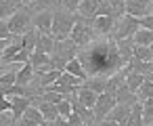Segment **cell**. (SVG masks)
<instances>
[{"label": "cell", "mask_w": 153, "mask_h": 126, "mask_svg": "<svg viewBox=\"0 0 153 126\" xmlns=\"http://www.w3.org/2000/svg\"><path fill=\"white\" fill-rule=\"evenodd\" d=\"M80 61L84 59L86 63V74H97V76H107V74H115L120 72V67H124V61L120 57V48L113 44V42H105V44H97L92 51H84L82 57H78Z\"/></svg>", "instance_id": "cell-1"}, {"label": "cell", "mask_w": 153, "mask_h": 126, "mask_svg": "<svg viewBox=\"0 0 153 126\" xmlns=\"http://www.w3.org/2000/svg\"><path fill=\"white\" fill-rule=\"evenodd\" d=\"M76 21H78V17L74 13H55L53 15V32H51L55 42L67 40L71 36V30H74Z\"/></svg>", "instance_id": "cell-2"}, {"label": "cell", "mask_w": 153, "mask_h": 126, "mask_svg": "<svg viewBox=\"0 0 153 126\" xmlns=\"http://www.w3.org/2000/svg\"><path fill=\"white\" fill-rule=\"evenodd\" d=\"M115 105H117V97H115V92H111V90L101 92L99 99H97V105L92 107V109H94V120H103V118H107V113H109Z\"/></svg>", "instance_id": "cell-3"}, {"label": "cell", "mask_w": 153, "mask_h": 126, "mask_svg": "<svg viewBox=\"0 0 153 126\" xmlns=\"http://www.w3.org/2000/svg\"><path fill=\"white\" fill-rule=\"evenodd\" d=\"M138 19L132 17V15H124L122 21H117V32H115V40H126V38H132L136 32H138Z\"/></svg>", "instance_id": "cell-4"}, {"label": "cell", "mask_w": 153, "mask_h": 126, "mask_svg": "<svg viewBox=\"0 0 153 126\" xmlns=\"http://www.w3.org/2000/svg\"><path fill=\"white\" fill-rule=\"evenodd\" d=\"M69 38H71L78 46H88V44H90V40H92V32H90V28L82 21V17H78V21H76V25H74Z\"/></svg>", "instance_id": "cell-5"}, {"label": "cell", "mask_w": 153, "mask_h": 126, "mask_svg": "<svg viewBox=\"0 0 153 126\" xmlns=\"http://www.w3.org/2000/svg\"><path fill=\"white\" fill-rule=\"evenodd\" d=\"M27 25H30V15H27V11H21V9H19V11L9 19V30H11L13 36L25 34V32H27Z\"/></svg>", "instance_id": "cell-6"}, {"label": "cell", "mask_w": 153, "mask_h": 126, "mask_svg": "<svg viewBox=\"0 0 153 126\" xmlns=\"http://www.w3.org/2000/svg\"><path fill=\"white\" fill-rule=\"evenodd\" d=\"M151 0H126V15H132L136 19L151 15Z\"/></svg>", "instance_id": "cell-7"}, {"label": "cell", "mask_w": 153, "mask_h": 126, "mask_svg": "<svg viewBox=\"0 0 153 126\" xmlns=\"http://www.w3.org/2000/svg\"><path fill=\"white\" fill-rule=\"evenodd\" d=\"M76 51H78V44H76L71 38H67V40H61V42L55 44V53H53V55H59V57H63L65 61H69V59L76 57Z\"/></svg>", "instance_id": "cell-8"}, {"label": "cell", "mask_w": 153, "mask_h": 126, "mask_svg": "<svg viewBox=\"0 0 153 126\" xmlns=\"http://www.w3.org/2000/svg\"><path fill=\"white\" fill-rule=\"evenodd\" d=\"M74 95L78 97V103L84 105V107H88V109H92V107L97 105V99H99V95H97L94 90H90L88 86H78Z\"/></svg>", "instance_id": "cell-9"}, {"label": "cell", "mask_w": 153, "mask_h": 126, "mask_svg": "<svg viewBox=\"0 0 153 126\" xmlns=\"http://www.w3.org/2000/svg\"><path fill=\"white\" fill-rule=\"evenodd\" d=\"M130 109H132V105H126V103H117L109 113H107V118L105 120H111V122H117V124H126V120H128V113H130Z\"/></svg>", "instance_id": "cell-10"}, {"label": "cell", "mask_w": 153, "mask_h": 126, "mask_svg": "<svg viewBox=\"0 0 153 126\" xmlns=\"http://www.w3.org/2000/svg\"><path fill=\"white\" fill-rule=\"evenodd\" d=\"M53 11H44V13H40V15H36V28L40 30V34H48L51 36V32H53Z\"/></svg>", "instance_id": "cell-11"}, {"label": "cell", "mask_w": 153, "mask_h": 126, "mask_svg": "<svg viewBox=\"0 0 153 126\" xmlns=\"http://www.w3.org/2000/svg\"><path fill=\"white\" fill-rule=\"evenodd\" d=\"M30 105H32L30 97H13V107H11L13 118H15V120L23 118V113L27 111V107H30Z\"/></svg>", "instance_id": "cell-12"}, {"label": "cell", "mask_w": 153, "mask_h": 126, "mask_svg": "<svg viewBox=\"0 0 153 126\" xmlns=\"http://www.w3.org/2000/svg\"><path fill=\"white\" fill-rule=\"evenodd\" d=\"M65 72H69V74H71V76H76V78H80L82 82H86V80H88V74H86V69H84V65H82V61H80L78 57H74V59H69V61H67Z\"/></svg>", "instance_id": "cell-13"}, {"label": "cell", "mask_w": 153, "mask_h": 126, "mask_svg": "<svg viewBox=\"0 0 153 126\" xmlns=\"http://www.w3.org/2000/svg\"><path fill=\"white\" fill-rule=\"evenodd\" d=\"M55 38L48 36V34H38V42H36V51H42L46 55H53L55 53Z\"/></svg>", "instance_id": "cell-14"}, {"label": "cell", "mask_w": 153, "mask_h": 126, "mask_svg": "<svg viewBox=\"0 0 153 126\" xmlns=\"http://www.w3.org/2000/svg\"><path fill=\"white\" fill-rule=\"evenodd\" d=\"M19 2L17 0H0V21L7 19V17H13L17 11H19Z\"/></svg>", "instance_id": "cell-15"}, {"label": "cell", "mask_w": 153, "mask_h": 126, "mask_svg": "<svg viewBox=\"0 0 153 126\" xmlns=\"http://www.w3.org/2000/svg\"><path fill=\"white\" fill-rule=\"evenodd\" d=\"M30 63L36 67V69H48V63H51V55L42 53V51H34L32 57H30Z\"/></svg>", "instance_id": "cell-16"}, {"label": "cell", "mask_w": 153, "mask_h": 126, "mask_svg": "<svg viewBox=\"0 0 153 126\" xmlns=\"http://www.w3.org/2000/svg\"><path fill=\"white\" fill-rule=\"evenodd\" d=\"M97 9H99V2H97V0H82L78 13H80V17H90V19H94V17H97Z\"/></svg>", "instance_id": "cell-17"}, {"label": "cell", "mask_w": 153, "mask_h": 126, "mask_svg": "<svg viewBox=\"0 0 153 126\" xmlns=\"http://www.w3.org/2000/svg\"><path fill=\"white\" fill-rule=\"evenodd\" d=\"M145 78H147V76H143V74L130 69L128 76H126V86H128V90H130V92H136V90L140 88V84L145 82Z\"/></svg>", "instance_id": "cell-18"}, {"label": "cell", "mask_w": 153, "mask_h": 126, "mask_svg": "<svg viewBox=\"0 0 153 126\" xmlns=\"http://www.w3.org/2000/svg\"><path fill=\"white\" fill-rule=\"evenodd\" d=\"M132 40L136 46H153V30H138Z\"/></svg>", "instance_id": "cell-19"}, {"label": "cell", "mask_w": 153, "mask_h": 126, "mask_svg": "<svg viewBox=\"0 0 153 126\" xmlns=\"http://www.w3.org/2000/svg\"><path fill=\"white\" fill-rule=\"evenodd\" d=\"M126 126H143V105L140 103H134L130 113H128V120H126Z\"/></svg>", "instance_id": "cell-20"}, {"label": "cell", "mask_w": 153, "mask_h": 126, "mask_svg": "<svg viewBox=\"0 0 153 126\" xmlns=\"http://www.w3.org/2000/svg\"><path fill=\"white\" fill-rule=\"evenodd\" d=\"M111 28H113V17L111 15H97L94 17V30H99L101 34L111 32Z\"/></svg>", "instance_id": "cell-21"}, {"label": "cell", "mask_w": 153, "mask_h": 126, "mask_svg": "<svg viewBox=\"0 0 153 126\" xmlns=\"http://www.w3.org/2000/svg\"><path fill=\"white\" fill-rule=\"evenodd\" d=\"M38 107H40V111H42V116H44L46 122H55V120L59 118V109H57L55 103H46V101H42Z\"/></svg>", "instance_id": "cell-22"}, {"label": "cell", "mask_w": 153, "mask_h": 126, "mask_svg": "<svg viewBox=\"0 0 153 126\" xmlns=\"http://www.w3.org/2000/svg\"><path fill=\"white\" fill-rule=\"evenodd\" d=\"M132 57L134 59H138V61H153V48L151 46H136L134 44V48H132Z\"/></svg>", "instance_id": "cell-23"}, {"label": "cell", "mask_w": 153, "mask_h": 126, "mask_svg": "<svg viewBox=\"0 0 153 126\" xmlns=\"http://www.w3.org/2000/svg\"><path fill=\"white\" fill-rule=\"evenodd\" d=\"M32 74H34V65L27 61L19 72H17V84H21V86H25L30 80H32Z\"/></svg>", "instance_id": "cell-24"}, {"label": "cell", "mask_w": 153, "mask_h": 126, "mask_svg": "<svg viewBox=\"0 0 153 126\" xmlns=\"http://www.w3.org/2000/svg\"><path fill=\"white\" fill-rule=\"evenodd\" d=\"M84 86H88L90 90H94L97 95H101V92H105L107 90V80L105 78H94V80H86V84Z\"/></svg>", "instance_id": "cell-25"}, {"label": "cell", "mask_w": 153, "mask_h": 126, "mask_svg": "<svg viewBox=\"0 0 153 126\" xmlns=\"http://www.w3.org/2000/svg\"><path fill=\"white\" fill-rule=\"evenodd\" d=\"M23 118H27V120H32V122H36V124H44L46 120H44V116H42V111H40V107H27V111L23 113Z\"/></svg>", "instance_id": "cell-26"}, {"label": "cell", "mask_w": 153, "mask_h": 126, "mask_svg": "<svg viewBox=\"0 0 153 126\" xmlns=\"http://www.w3.org/2000/svg\"><path fill=\"white\" fill-rule=\"evenodd\" d=\"M140 105H143V124H151L153 122V97L145 99Z\"/></svg>", "instance_id": "cell-27"}, {"label": "cell", "mask_w": 153, "mask_h": 126, "mask_svg": "<svg viewBox=\"0 0 153 126\" xmlns=\"http://www.w3.org/2000/svg\"><path fill=\"white\" fill-rule=\"evenodd\" d=\"M55 4H57V0H32V2H30V7L36 9V11H40V13L51 11Z\"/></svg>", "instance_id": "cell-28"}, {"label": "cell", "mask_w": 153, "mask_h": 126, "mask_svg": "<svg viewBox=\"0 0 153 126\" xmlns=\"http://www.w3.org/2000/svg\"><path fill=\"white\" fill-rule=\"evenodd\" d=\"M61 74H63V72H59V69H48V72L42 76L40 84H42V86H51V84H55V82L61 78Z\"/></svg>", "instance_id": "cell-29"}, {"label": "cell", "mask_w": 153, "mask_h": 126, "mask_svg": "<svg viewBox=\"0 0 153 126\" xmlns=\"http://www.w3.org/2000/svg\"><path fill=\"white\" fill-rule=\"evenodd\" d=\"M57 109H59V116L61 118H69L71 113H74V105H71V101L65 97L61 103H57Z\"/></svg>", "instance_id": "cell-30"}, {"label": "cell", "mask_w": 153, "mask_h": 126, "mask_svg": "<svg viewBox=\"0 0 153 126\" xmlns=\"http://www.w3.org/2000/svg\"><path fill=\"white\" fill-rule=\"evenodd\" d=\"M105 2L113 9V15H115V17L126 15V2H124V0H105Z\"/></svg>", "instance_id": "cell-31"}, {"label": "cell", "mask_w": 153, "mask_h": 126, "mask_svg": "<svg viewBox=\"0 0 153 126\" xmlns=\"http://www.w3.org/2000/svg\"><path fill=\"white\" fill-rule=\"evenodd\" d=\"M136 92H138V97H143V101H145V99H151V97H153V82H149V80L145 78V82L140 84V88H138Z\"/></svg>", "instance_id": "cell-32"}, {"label": "cell", "mask_w": 153, "mask_h": 126, "mask_svg": "<svg viewBox=\"0 0 153 126\" xmlns=\"http://www.w3.org/2000/svg\"><path fill=\"white\" fill-rule=\"evenodd\" d=\"M13 84H17V74H15V72H9V74H4L2 78H0V90H2V88H9V86H13Z\"/></svg>", "instance_id": "cell-33"}, {"label": "cell", "mask_w": 153, "mask_h": 126, "mask_svg": "<svg viewBox=\"0 0 153 126\" xmlns=\"http://www.w3.org/2000/svg\"><path fill=\"white\" fill-rule=\"evenodd\" d=\"M63 99H65V97L59 95V92H44V95H42V101H46V103H55V105L61 103Z\"/></svg>", "instance_id": "cell-34"}, {"label": "cell", "mask_w": 153, "mask_h": 126, "mask_svg": "<svg viewBox=\"0 0 153 126\" xmlns=\"http://www.w3.org/2000/svg\"><path fill=\"white\" fill-rule=\"evenodd\" d=\"M11 30H9V21L7 19H2L0 21V40H11Z\"/></svg>", "instance_id": "cell-35"}, {"label": "cell", "mask_w": 153, "mask_h": 126, "mask_svg": "<svg viewBox=\"0 0 153 126\" xmlns=\"http://www.w3.org/2000/svg\"><path fill=\"white\" fill-rule=\"evenodd\" d=\"M80 2L82 0H63V7L67 9V13H74V11L80 9Z\"/></svg>", "instance_id": "cell-36"}, {"label": "cell", "mask_w": 153, "mask_h": 126, "mask_svg": "<svg viewBox=\"0 0 153 126\" xmlns=\"http://www.w3.org/2000/svg\"><path fill=\"white\" fill-rule=\"evenodd\" d=\"M138 25H140L143 30H153V15L140 17V19H138Z\"/></svg>", "instance_id": "cell-37"}, {"label": "cell", "mask_w": 153, "mask_h": 126, "mask_svg": "<svg viewBox=\"0 0 153 126\" xmlns=\"http://www.w3.org/2000/svg\"><path fill=\"white\" fill-rule=\"evenodd\" d=\"M67 122H69V126H84V120L80 118V113H78V111H74V113L67 118Z\"/></svg>", "instance_id": "cell-38"}, {"label": "cell", "mask_w": 153, "mask_h": 126, "mask_svg": "<svg viewBox=\"0 0 153 126\" xmlns=\"http://www.w3.org/2000/svg\"><path fill=\"white\" fill-rule=\"evenodd\" d=\"M11 107H13V101H9L7 97H0V113H2V111H11Z\"/></svg>", "instance_id": "cell-39"}, {"label": "cell", "mask_w": 153, "mask_h": 126, "mask_svg": "<svg viewBox=\"0 0 153 126\" xmlns=\"http://www.w3.org/2000/svg\"><path fill=\"white\" fill-rule=\"evenodd\" d=\"M55 124H57V126H69V122H67V118H61V116H59V118L55 120Z\"/></svg>", "instance_id": "cell-40"}, {"label": "cell", "mask_w": 153, "mask_h": 126, "mask_svg": "<svg viewBox=\"0 0 153 126\" xmlns=\"http://www.w3.org/2000/svg\"><path fill=\"white\" fill-rule=\"evenodd\" d=\"M21 126H40V124H36V122H32L27 118H21Z\"/></svg>", "instance_id": "cell-41"}, {"label": "cell", "mask_w": 153, "mask_h": 126, "mask_svg": "<svg viewBox=\"0 0 153 126\" xmlns=\"http://www.w3.org/2000/svg\"><path fill=\"white\" fill-rule=\"evenodd\" d=\"M9 46V40H0V55L4 53V48Z\"/></svg>", "instance_id": "cell-42"}, {"label": "cell", "mask_w": 153, "mask_h": 126, "mask_svg": "<svg viewBox=\"0 0 153 126\" xmlns=\"http://www.w3.org/2000/svg\"><path fill=\"white\" fill-rule=\"evenodd\" d=\"M105 126H126V124H117V122H111V120H107V122H105Z\"/></svg>", "instance_id": "cell-43"}, {"label": "cell", "mask_w": 153, "mask_h": 126, "mask_svg": "<svg viewBox=\"0 0 153 126\" xmlns=\"http://www.w3.org/2000/svg\"><path fill=\"white\" fill-rule=\"evenodd\" d=\"M17 2H19V4H30L32 0H17Z\"/></svg>", "instance_id": "cell-44"}, {"label": "cell", "mask_w": 153, "mask_h": 126, "mask_svg": "<svg viewBox=\"0 0 153 126\" xmlns=\"http://www.w3.org/2000/svg\"><path fill=\"white\" fill-rule=\"evenodd\" d=\"M147 80H149V82H153V72H151V74H147Z\"/></svg>", "instance_id": "cell-45"}, {"label": "cell", "mask_w": 153, "mask_h": 126, "mask_svg": "<svg viewBox=\"0 0 153 126\" xmlns=\"http://www.w3.org/2000/svg\"><path fill=\"white\" fill-rule=\"evenodd\" d=\"M42 126H57V124H55V122H44Z\"/></svg>", "instance_id": "cell-46"}, {"label": "cell", "mask_w": 153, "mask_h": 126, "mask_svg": "<svg viewBox=\"0 0 153 126\" xmlns=\"http://www.w3.org/2000/svg\"><path fill=\"white\" fill-rule=\"evenodd\" d=\"M0 61H2V57H0Z\"/></svg>", "instance_id": "cell-47"}, {"label": "cell", "mask_w": 153, "mask_h": 126, "mask_svg": "<svg viewBox=\"0 0 153 126\" xmlns=\"http://www.w3.org/2000/svg\"><path fill=\"white\" fill-rule=\"evenodd\" d=\"M151 126H153V122H151Z\"/></svg>", "instance_id": "cell-48"}, {"label": "cell", "mask_w": 153, "mask_h": 126, "mask_svg": "<svg viewBox=\"0 0 153 126\" xmlns=\"http://www.w3.org/2000/svg\"><path fill=\"white\" fill-rule=\"evenodd\" d=\"M151 15H153V13H151Z\"/></svg>", "instance_id": "cell-49"}]
</instances>
